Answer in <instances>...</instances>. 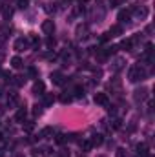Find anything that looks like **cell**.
Instances as JSON below:
<instances>
[{"instance_id": "6da1fadb", "label": "cell", "mask_w": 155, "mask_h": 157, "mask_svg": "<svg viewBox=\"0 0 155 157\" xmlns=\"http://www.w3.org/2000/svg\"><path fill=\"white\" fill-rule=\"evenodd\" d=\"M146 70L142 68V64H133L131 68H130V71H128V78H130V82H139V80H144L146 78Z\"/></svg>"}, {"instance_id": "7a4b0ae2", "label": "cell", "mask_w": 155, "mask_h": 157, "mask_svg": "<svg viewBox=\"0 0 155 157\" xmlns=\"http://www.w3.org/2000/svg\"><path fill=\"white\" fill-rule=\"evenodd\" d=\"M146 99H148V88L141 86V88H137V90L133 91V101H135V102H142V101H146Z\"/></svg>"}, {"instance_id": "3957f363", "label": "cell", "mask_w": 155, "mask_h": 157, "mask_svg": "<svg viewBox=\"0 0 155 157\" xmlns=\"http://www.w3.org/2000/svg\"><path fill=\"white\" fill-rule=\"evenodd\" d=\"M75 33H77L78 40H86L88 37H89V26H88V24H78Z\"/></svg>"}, {"instance_id": "277c9868", "label": "cell", "mask_w": 155, "mask_h": 157, "mask_svg": "<svg viewBox=\"0 0 155 157\" xmlns=\"http://www.w3.org/2000/svg\"><path fill=\"white\" fill-rule=\"evenodd\" d=\"M29 48V42L26 37H18V39L15 40V44H13V49L15 51H26Z\"/></svg>"}, {"instance_id": "5b68a950", "label": "cell", "mask_w": 155, "mask_h": 157, "mask_svg": "<svg viewBox=\"0 0 155 157\" xmlns=\"http://www.w3.org/2000/svg\"><path fill=\"white\" fill-rule=\"evenodd\" d=\"M93 101H95V104H99V106H110V99H108V93H95V97H93Z\"/></svg>"}, {"instance_id": "8992f818", "label": "cell", "mask_w": 155, "mask_h": 157, "mask_svg": "<svg viewBox=\"0 0 155 157\" xmlns=\"http://www.w3.org/2000/svg\"><path fill=\"white\" fill-rule=\"evenodd\" d=\"M124 68H126V59H124V57H115V59L112 60V70H113V71L119 73V71L124 70Z\"/></svg>"}, {"instance_id": "52a82bcc", "label": "cell", "mask_w": 155, "mask_h": 157, "mask_svg": "<svg viewBox=\"0 0 155 157\" xmlns=\"http://www.w3.org/2000/svg\"><path fill=\"white\" fill-rule=\"evenodd\" d=\"M26 115H28V110H26V104L24 106H20L18 110H17V113H15V122H24L26 121Z\"/></svg>"}, {"instance_id": "ba28073f", "label": "cell", "mask_w": 155, "mask_h": 157, "mask_svg": "<svg viewBox=\"0 0 155 157\" xmlns=\"http://www.w3.org/2000/svg\"><path fill=\"white\" fill-rule=\"evenodd\" d=\"M42 31H44L46 35H53V31H55V22H53V20H44V22H42Z\"/></svg>"}, {"instance_id": "9c48e42d", "label": "cell", "mask_w": 155, "mask_h": 157, "mask_svg": "<svg viewBox=\"0 0 155 157\" xmlns=\"http://www.w3.org/2000/svg\"><path fill=\"white\" fill-rule=\"evenodd\" d=\"M89 143H91V146H100L104 143V135L102 133H93L89 137Z\"/></svg>"}, {"instance_id": "30bf717a", "label": "cell", "mask_w": 155, "mask_h": 157, "mask_svg": "<svg viewBox=\"0 0 155 157\" xmlns=\"http://www.w3.org/2000/svg\"><path fill=\"white\" fill-rule=\"evenodd\" d=\"M51 82L57 84V86H62V84H64V75H62V71H53V73H51Z\"/></svg>"}, {"instance_id": "8fae6325", "label": "cell", "mask_w": 155, "mask_h": 157, "mask_svg": "<svg viewBox=\"0 0 155 157\" xmlns=\"http://www.w3.org/2000/svg\"><path fill=\"white\" fill-rule=\"evenodd\" d=\"M44 91H46V84H44L42 80H35V84H33V93H35V95H44Z\"/></svg>"}, {"instance_id": "7c38bea8", "label": "cell", "mask_w": 155, "mask_h": 157, "mask_svg": "<svg viewBox=\"0 0 155 157\" xmlns=\"http://www.w3.org/2000/svg\"><path fill=\"white\" fill-rule=\"evenodd\" d=\"M135 150H137V155H141V157H148L150 155V154H148V144H146V143H139Z\"/></svg>"}, {"instance_id": "4fadbf2b", "label": "cell", "mask_w": 155, "mask_h": 157, "mask_svg": "<svg viewBox=\"0 0 155 157\" xmlns=\"http://www.w3.org/2000/svg\"><path fill=\"white\" fill-rule=\"evenodd\" d=\"M133 13H135V17H139V18H146V17H148V7H146V6L133 7Z\"/></svg>"}, {"instance_id": "5bb4252c", "label": "cell", "mask_w": 155, "mask_h": 157, "mask_svg": "<svg viewBox=\"0 0 155 157\" xmlns=\"http://www.w3.org/2000/svg\"><path fill=\"white\" fill-rule=\"evenodd\" d=\"M130 17H131V9H122V11L119 13V22L124 24V22L130 20Z\"/></svg>"}, {"instance_id": "9a60e30c", "label": "cell", "mask_w": 155, "mask_h": 157, "mask_svg": "<svg viewBox=\"0 0 155 157\" xmlns=\"http://www.w3.org/2000/svg\"><path fill=\"white\" fill-rule=\"evenodd\" d=\"M42 97H44V99H42V104H44V106H51V104L55 102V95H53V93H44Z\"/></svg>"}, {"instance_id": "2e32d148", "label": "cell", "mask_w": 155, "mask_h": 157, "mask_svg": "<svg viewBox=\"0 0 155 157\" xmlns=\"http://www.w3.org/2000/svg\"><path fill=\"white\" fill-rule=\"evenodd\" d=\"M119 48H122V49H126V51H131V49H133V40L131 39H124L122 42H120Z\"/></svg>"}, {"instance_id": "e0dca14e", "label": "cell", "mask_w": 155, "mask_h": 157, "mask_svg": "<svg viewBox=\"0 0 155 157\" xmlns=\"http://www.w3.org/2000/svg\"><path fill=\"white\" fill-rule=\"evenodd\" d=\"M11 66H13L15 70H20V68L24 66V60H22L20 57H13V59H11Z\"/></svg>"}, {"instance_id": "ac0fdd59", "label": "cell", "mask_w": 155, "mask_h": 157, "mask_svg": "<svg viewBox=\"0 0 155 157\" xmlns=\"http://www.w3.org/2000/svg\"><path fill=\"white\" fill-rule=\"evenodd\" d=\"M110 33V37H119V35H122V26H112V29L108 31Z\"/></svg>"}, {"instance_id": "d6986e66", "label": "cell", "mask_w": 155, "mask_h": 157, "mask_svg": "<svg viewBox=\"0 0 155 157\" xmlns=\"http://www.w3.org/2000/svg\"><path fill=\"white\" fill-rule=\"evenodd\" d=\"M51 135H53V128H51V126L42 128V132H40V137H42V139H47V137H51Z\"/></svg>"}, {"instance_id": "ffe728a7", "label": "cell", "mask_w": 155, "mask_h": 157, "mask_svg": "<svg viewBox=\"0 0 155 157\" xmlns=\"http://www.w3.org/2000/svg\"><path fill=\"white\" fill-rule=\"evenodd\" d=\"M28 42H29V46H33V48H39V44H40L39 37H37L35 33H31V35L28 37Z\"/></svg>"}, {"instance_id": "44dd1931", "label": "cell", "mask_w": 155, "mask_h": 157, "mask_svg": "<svg viewBox=\"0 0 155 157\" xmlns=\"http://www.w3.org/2000/svg\"><path fill=\"white\" fill-rule=\"evenodd\" d=\"M33 128H35V122L33 121H24V124H22V130L24 132H33Z\"/></svg>"}, {"instance_id": "7402d4cb", "label": "cell", "mask_w": 155, "mask_h": 157, "mask_svg": "<svg viewBox=\"0 0 155 157\" xmlns=\"http://www.w3.org/2000/svg\"><path fill=\"white\" fill-rule=\"evenodd\" d=\"M11 78H13V84H15L17 88L24 86V82H26V77H22V75H18V77H11Z\"/></svg>"}, {"instance_id": "603a6c76", "label": "cell", "mask_w": 155, "mask_h": 157, "mask_svg": "<svg viewBox=\"0 0 155 157\" xmlns=\"http://www.w3.org/2000/svg\"><path fill=\"white\" fill-rule=\"evenodd\" d=\"M66 141H68V135H64V133H57L55 135V143L57 144H64Z\"/></svg>"}, {"instance_id": "cb8c5ba5", "label": "cell", "mask_w": 155, "mask_h": 157, "mask_svg": "<svg viewBox=\"0 0 155 157\" xmlns=\"http://www.w3.org/2000/svg\"><path fill=\"white\" fill-rule=\"evenodd\" d=\"M18 101V93H15V91H11L9 95H7V104H15Z\"/></svg>"}, {"instance_id": "d4e9b609", "label": "cell", "mask_w": 155, "mask_h": 157, "mask_svg": "<svg viewBox=\"0 0 155 157\" xmlns=\"http://www.w3.org/2000/svg\"><path fill=\"white\" fill-rule=\"evenodd\" d=\"M71 99H73V97H71V95H68V93H62V95H60V102H62V104H70V102H71Z\"/></svg>"}, {"instance_id": "484cf974", "label": "cell", "mask_w": 155, "mask_h": 157, "mask_svg": "<svg viewBox=\"0 0 155 157\" xmlns=\"http://www.w3.org/2000/svg\"><path fill=\"white\" fill-rule=\"evenodd\" d=\"M73 95H75V97H78V99H80V97H84V88H82V86H75Z\"/></svg>"}, {"instance_id": "4316f807", "label": "cell", "mask_w": 155, "mask_h": 157, "mask_svg": "<svg viewBox=\"0 0 155 157\" xmlns=\"http://www.w3.org/2000/svg\"><path fill=\"white\" fill-rule=\"evenodd\" d=\"M80 148H82L84 152H89L93 146H91V143H89V141H82V143H80Z\"/></svg>"}, {"instance_id": "83f0119b", "label": "cell", "mask_w": 155, "mask_h": 157, "mask_svg": "<svg viewBox=\"0 0 155 157\" xmlns=\"http://www.w3.org/2000/svg\"><path fill=\"white\" fill-rule=\"evenodd\" d=\"M120 126H122V121H120V119H113L112 124H110V128H113V130H119Z\"/></svg>"}, {"instance_id": "f1b7e54d", "label": "cell", "mask_w": 155, "mask_h": 157, "mask_svg": "<svg viewBox=\"0 0 155 157\" xmlns=\"http://www.w3.org/2000/svg\"><path fill=\"white\" fill-rule=\"evenodd\" d=\"M42 112H44V110H42V106H40V104H35V106H33V115H35V117H40V115H42Z\"/></svg>"}, {"instance_id": "f546056e", "label": "cell", "mask_w": 155, "mask_h": 157, "mask_svg": "<svg viewBox=\"0 0 155 157\" xmlns=\"http://www.w3.org/2000/svg\"><path fill=\"white\" fill-rule=\"evenodd\" d=\"M17 6H18V9H26L29 6V0H17Z\"/></svg>"}, {"instance_id": "4dcf8cb0", "label": "cell", "mask_w": 155, "mask_h": 157, "mask_svg": "<svg viewBox=\"0 0 155 157\" xmlns=\"http://www.w3.org/2000/svg\"><path fill=\"white\" fill-rule=\"evenodd\" d=\"M46 46H47V48H53V46H55V39L47 37V39H46Z\"/></svg>"}, {"instance_id": "1f68e13d", "label": "cell", "mask_w": 155, "mask_h": 157, "mask_svg": "<svg viewBox=\"0 0 155 157\" xmlns=\"http://www.w3.org/2000/svg\"><path fill=\"white\" fill-rule=\"evenodd\" d=\"M126 155H128V154H126L124 148H119V150H117V157H126Z\"/></svg>"}, {"instance_id": "d6a6232c", "label": "cell", "mask_w": 155, "mask_h": 157, "mask_svg": "<svg viewBox=\"0 0 155 157\" xmlns=\"http://www.w3.org/2000/svg\"><path fill=\"white\" fill-rule=\"evenodd\" d=\"M28 73H29V77H37V75H39L35 68H29V70H28Z\"/></svg>"}, {"instance_id": "836d02e7", "label": "cell", "mask_w": 155, "mask_h": 157, "mask_svg": "<svg viewBox=\"0 0 155 157\" xmlns=\"http://www.w3.org/2000/svg\"><path fill=\"white\" fill-rule=\"evenodd\" d=\"M11 15H13V13H11V9H4V17H6V18H9Z\"/></svg>"}, {"instance_id": "e575fe53", "label": "cell", "mask_w": 155, "mask_h": 157, "mask_svg": "<svg viewBox=\"0 0 155 157\" xmlns=\"http://www.w3.org/2000/svg\"><path fill=\"white\" fill-rule=\"evenodd\" d=\"M59 157H70V152H66V150H62V152H60V155Z\"/></svg>"}, {"instance_id": "d590c367", "label": "cell", "mask_w": 155, "mask_h": 157, "mask_svg": "<svg viewBox=\"0 0 155 157\" xmlns=\"http://www.w3.org/2000/svg\"><path fill=\"white\" fill-rule=\"evenodd\" d=\"M110 4H112V7H115L117 4H119V0H110Z\"/></svg>"}, {"instance_id": "8d00e7d4", "label": "cell", "mask_w": 155, "mask_h": 157, "mask_svg": "<svg viewBox=\"0 0 155 157\" xmlns=\"http://www.w3.org/2000/svg\"><path fill=\"white\" fill-rule=\"evenodd\" d=\"M2 91H4V86H2V84H0V95H4V93H2Z\"/></svg>"}, {"instance_id": "74e56055", "label": "cell", "mask_w": 155, "mask_h": 157, "mask_svg": "<svg viewBox=\"0 0 155 157\" xmlns=\"http://www.w3.org/2000/svg\"><path fill=\"white\" fill-rule=\"evenodd\" d=\"M2 113H4V106L0 104V115H2Z\"/></svg>"}, {"instance_id": "f35d334b", "label": "cell", "mask_w": 155, "mask_h": 157, "mask_svg": "<svg viewBox=\"0 0 155 157\" xmlns=\"http://www.w3.org/2000/svg\"><path fill=\"white\" fill-rule=\"evenodd\" d=\"M0 157H4V150H0Z\"/></svg>"}, {"instance_id": "ab89813d", "label": "cell", "mask_w": 155, "mask_h": 157, "mask_svg": "<svg viewBox=\"0 0 155 157\" xmlns=\"http://www.w3.org/2000/svg\"><path fill=\"white\" fill-rule=\"evenodd\" d=\"M80 2H82V4H86V2H89V0H80Z\"/></svg>"}, {"instance_id": "60d3db41", "label": "cell", "mask_w": 155, "mask_h": 157, "mask_svg": "<svg viewBox=\"0 0 155 157\" xmlns=\"http://www.w3.org/2000/svg\"><path fill=\"white\" fill-rule=\"evenodd\" d=\"M2 139H4V135H2V133H0V141H2Z\"/></svg>"}]
</instances>
